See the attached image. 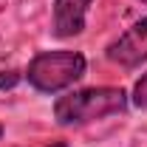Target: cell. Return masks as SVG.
Returning a JSON list of instances; mask_svg holds the SVG:
<instances>
[{
	"label": "cell",
	"instance_id": "1",
	"mask_svg": "<svg viewBox=\"0 0 147 147\" xmlns=\"http://www.w3.org/2000/svg\"><path fill=\"white\" fill-rule=\"evenodd\" d=\"M127 110V93L122 88H82L54 102V119L59 125H88Z\"/></svg>",
	"mask_w": 147,
	"mask_h": 147
},
{
	"label": "cell",
	"instance_id": "9",
	"mask_svg": "<svg viewBox=\"0 0 147 147\" xmlns=\"http://www.w3.org/2000/svg\"><path fill=\"white\" fill-rule=\"evenodd\" d=\"M142 3H144V6H147V0H142Z\"/></svg>",
	"mask_w": 147,
	"mask_h": 147
},
{
	"label": "cell",
	"instance_id": "6",
	"mask_svg": "<svg viewBox=\"0 0 147 147\" xmlns=\"http://www.w3.org/2000/svg\"><path fill=\"white\" fill-rule=\"evenodd\" d=\"M17 74L14 71H9V74H3V76H0V91H3V88H14V85H17Z\"/></svg>",
	"mask_w": 147,
	"mask_h": 147
},
{
	"label": "cell",
	"instance_id": "7",
	"mask_svg": "<svg viewBox=\"0 0 147 147\" xmlns=\"http://www.w3.org/2000/svg\"><path fill=\"white\" fill-rule=\"evenodd\" d=\"M48 147H68L65 142H54V144H48Z\"/></svg>",
	"mask_w": 147,
	"mask_h": 147
},
{
	"label": "cell",
	"instance_id": "5",
	"mask_svg": "<svg viewBox=\"0 0 147 147\" xmlns=\"http://www.w3.org/2000/svg\"><path fill=\"white\" fill-rule=\"evenodd\" d=\"M133 105L142 108V110H147V74L136 82V88H133Z\"/></svg>",
	"mask_w": 147,
	"mask_h": 147
},
{
	"label": "cell",
	"instance_id": "3",
	"mask_svg": "<svg viewBox=\"0 0 147 147\" xmlns=\"http://www.w3.org/2000/svg\"><path fill=\"white\" fill-rule=\"evenodd\" d=\"M105 57L119 68H139L142 62H147V17H142L125 34L116 37L108 45Z\"/></svg>",
	"mask_w": 147,
	"mask_h": 147
},
{
	"label": "cell",
	"instance_id": "8",
	"mask_svg": "<svg viewBox=\"0 0 147 147\" xmlns=\"http://www.w3.org/2000/svg\"><path fill=\"white\" fill-rule=\"evenodd\" d=\"M0 136H3V125H0Z\"/></svg>",
	"mask_w": 147,
	"mask_h": 147
},
{
	"label": "cell",
	"instance_id": "4",
	"mask_svg": "<svg viewBox=\"0 0 147 147\" xmlns=\"http://www.w3.org/2000/svg\"><path fill=\"white\" fill-rule=\"evenodd\" d=\"M91 0H54V26L51 31L59 40H68L85 31V17H88Z\"/></svg>",
	"mask_w": 147,
	"mask_h": 147
},
{
	"label": "cell",
	"instance_id": "2",
	"mask_svg": "<svg viewBox=\"0 0 147 147\" xmlns=\"http://www.w3.org/2000/svg\"><path fill=\"white\" fill-rule=\"evenodd\" d=\"M88 71V59L79 51H40L26 68L28 85L40 93H59L79 82Z\"/></svg>",
	"mask_w": 147,
	"mask_h": 147
}]
</instances>
